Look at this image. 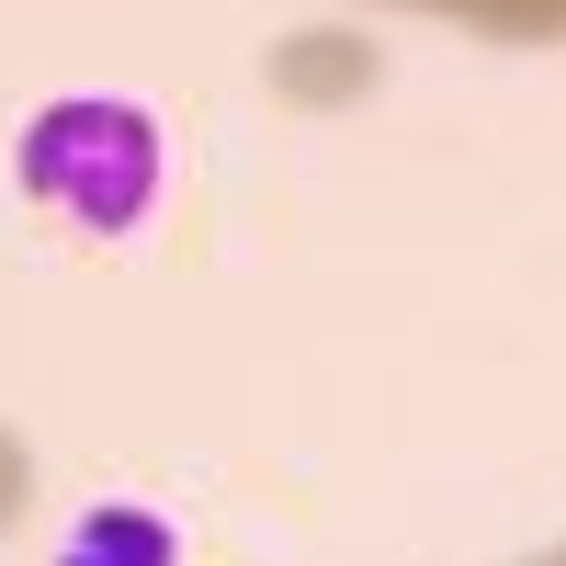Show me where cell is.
I'll return each instance as SVG.
<instances>
[{
  "mask_svg": "<svg viewBox=\"0 0 566 566\" xmlns=\"http://www.w3.org/2000/svg\"><path fill=\"white\" fill-rule=\"evenodd\" d=\"M57 566H181V533L159 522V510H136V499H103V510L69 533Z\"/></svg>",
  "mask_w": 566,
  "mask_h": 566,
  "instance_id": "7a4b0ae2",
  "label": "cell"
},
{
  "mask_svg": "<svg viewBox=\"0 0 566 566\" xmlns=\"http://www.w3.org/2000/svg\"><path fill=\"white\" fill-rule=\"evenodd\" d=\"M12 159H23V193L91 227V239H125L159 205V125L136 103H45Z\"/></svg>",
  "mask_w": 566,
  "mask_h": 566,
  "instance_id": "6da1fadb",
  "label": "cell"
}]
</instances>
